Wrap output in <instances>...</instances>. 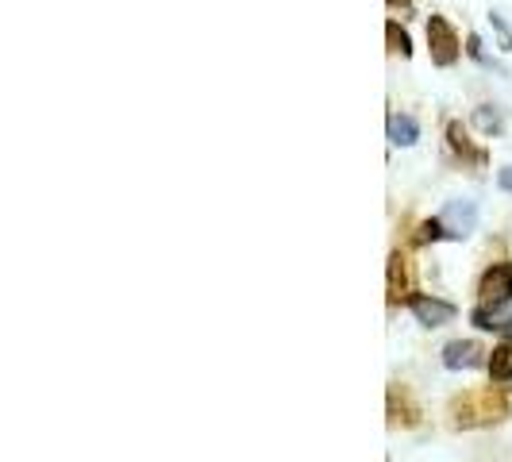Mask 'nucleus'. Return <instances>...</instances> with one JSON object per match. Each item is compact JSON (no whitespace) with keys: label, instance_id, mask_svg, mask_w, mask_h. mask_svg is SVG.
<instances>
[{"label":"nucleus","instance_id":"f257e3e1","mask_svg":"<svg viewBox=\"0 0 512 462\" xmlns=\"http://www.w3.org/2000/svg\"><path fill=\"white\" fill-rule=\"evenodd\" d=\"M512 416V389L505 382L482 385V389H466L459 397H451L447 405V420L455 432H478V428H493Z\"/></svg>","mask_w":512,"mask_h":462},{"label":"nucleus","instance_id":"f03ea898","mask_svg":"<svg viewBox=\"0 0 512 462\" xmlns=\"http://www.w3.org/2000/svg\"><path fill=\"white\" fill-rule=\"evenodd\" d=\"M424 35H428V54H432V66H439V70H451V66H459L462 58V39L459 31H455V24L447 20V16H439V12H432L428 20H424Z\"/></svg>","mask_w":512,"mask_h":462},{"label":"nucleus","instance_id":"7ed1b4c3","mask_svg":"<svg viewBox=\"0 0 512 462\" xmlns=\"http://www.w3.org/2000/svg\"><path fill=\"white\" fill-rule=\"evenodd\" d=\"M385 297L389 305H409L416 297V278H412V262L405 251H393L389 255V266H385Z\"/></svg>","mask_w":512,"mask_h":462},{"label":"nucleus","instance_id":"20e7f679","mask_svg":"<svg viewBox=\"0 0 512 462\" xmlns=\"http://www.w3.org/2000/svg\"><path fill=\"white\" fill-rule=\"evenodd\" d=\"M385 416H389V428H420L424 420V409L416 405L409 385L393 382L389 393H385Z\"/></svg>","mask_w":512,"mask_h":462},{"label":"nucleus","instance_id":"39448f33","mask_svg":"<svg viewBox=\"0 0 512 462\" xmlns=\"http://www.w3.org/2000/svg\"><path fill=\"white\" fill-rule=\"evenodd\" d=\"M478 305H512V262H493L482 274Z\"/></svg>","mask_w":512,"mask_h":462},{"label":"nucleus","instance_id":"423d86ee","mask_svg":"<svg viewBox=\"0 0 512 462\" xmlns=\"http://www.w3.org/2000/svg\"><path fill=\"white\" fill-rule=\"evenodd\" d=\"M409 312L416 316L420 328H443V324H451V320L459 316V308L451 305V301L432 297V293H416L409 301Z\"/></svg>","mask_w":512,"mask_h":462},{"label":"nucleus","instance_id":"0eeeda50","mask_svg":"<svg viewBox=\"0 0 512 462\" xmlns=\"http://www.w3.org/2000/svg\"><path fill=\"white\" fill-rule=\"evenodd\" d=\"M443 139H447V151L462 158V166H486L489 162V151L486 147H478L474 139H470V131L462 120H447V128H443Z\"/></svg>","mask_w":512,"mask_h":462},{"label":"nucleus","instance_id":"6e6552de","mask_svg":"<svg viewBox=\"0 0 512 462\" xmlns=\"http://www.w3.org/2000/svg\"><path fill=\"white\" fill-rule=\"evenodd\" d=\"M439 220H443V231H447V239H466V235H474L478 231V205L474 201H447L443 212H439Z\"/></svg>","mask_w":512,"mask_h":462},{"label":"nucleus","instance_id":"1a4fd4ad","mask_svg":"<svg viewBox=\"0 0 512 462\" xmlns=\"http://www.w3.org/2000/svg\"><path fill=\"white\" fill-rule=\"evenodd\" d=\"M439 359H443L447 370H478V366L489 362V351L482 343H474V339H451Z\"/></svg>","mask_w":512,"mask_h":462},{"label":"nucleus","instance_id":"9d476101","mask_svg":"<svg viewBox=\"0 0 512 462\" xmlns=\"http://www.w3.org/2000/svg\"><path fill=\"white\" fill-rule=\"evenodd\" d=\"M470 324L478 332L512 335V305H478L470 312Z\"/></svg>","mask_w":512,"mask_h":462},{"label":"nucleus","instance_id":"9b49d317","mask_svg":"<svg viewBox=\"0 0 512 462\" xmlns=\"http://www.w3.org/2000/svg\"><path fill=\"white\" fill-rule=\"evenodd\" d=\"M385 128H389V143L393 147H416L420 143V124H416L412 112H389Z\"/></svg>","mask_w":512,"mask_h":462},{"label":"nucleus","instance_id":"f8f14e48","mask_svg":"<svg viewBox=\"0 0 512 462\" xmlns=\"http://www.w3.org/2000/svg\"><path fill=\"white\" fill-rule=\"evenodd\" d=\"M385 43H389V54H393V58H405V62H409L412 54H416L409 27L401 24L397 16H393V20H385Z\"/></svg>","mask_w":512,"mask_h":462},{"label":"nucleus","instance_id":"ddd939ff","mask_svg":"<svg viewBox=\"0 0 512 462\" xmlns=\"http://www.w3.org/2000/svg\"><path fill=\"white\" fill-rule=\"evenodd\" d=\"M470 124L482 131V135H501L505 131V108H497V104H478L474 108V116H470Z\"/></svg>","mask_w":512,"mask_h":462},{"label":"nucleus","instance_id":"4468645a","mask_svg":"<svg viewBox=\"0 0 512 462\" xmlns=\"http://www.w3.org/2000/svg\"><path fill=\"white\" fill-rule=\"evenodd\" d=\"M486 370H489V378H493V382H512V339L497 343V347L489 351Z\"/></svg>","mask_w":512,"mask_h":462},{"label":"nucleus","instance_id":"2eb2a0df","mask_svg":"<svg viewBox=\"0 0 512 462\" xmlns=\"http://www.w3.org/2000/svg\"><path fill=\"white\" fill-rule=\"evenodd\" d=\"M466 58H474L482 70H497V74H505V66L486 54V43H482V35H478V31H470V35H466Z\"/></svg>","mask_w":512,"mask_h":462},{"label":"nucleus","instance_id":"dca6fc26","mask_svg":"<svg viewBox=\"0 0 512 462\" xmlns=\"http://www.w3.org/2000/svg\"><path fill=\"white\" fill-rule=\"evenodd\" d=\"M447 239V231H443V220L432 216V220H424L420 228L412 231V247H428V243H443Z\"/></svg>","mask_w":512,"mask_h":462},{"label":"nucleus","instance_id":"f3484780","mask_svg":"<svg viewBox=\"0 0 512 462\" xmlns=\"http://www.w3.org/2000/svg\"><path fill=\"white\" fill-rule=\"evenodd\" d=\"M489 27H493V35H497V43H501V51L512 54V24L501 16V12H489Z\"/></svg>","mask_w":512,"mask_h":462},{"label":"nucleus","instance_id":"a211bd4d","mask_svg":"<svg viewBox=\"0 0 512 462\" xmlns=\"http://www.w3.org/2000/svg\"><path fill=\"white\" fill-rule=\"evenodd\" d=\"M497 189H501V193H512V166H501V170H497Z\"/></svg>","mask_w":512,"mask_h":462},{"label":"nucleus","instance_id":"6ab92c4d","mask_svg":"<svg viewBox=\"0 0 512 462\" xmlns=\"http://www.w3.org/2000/svg\"><path fill=\"white\" fill-rule=\"evenodd\" d=\"M393 12H405V16H412V0H385Z\"/></svg>","mask_w":512,"mask_h":462}]
</instances>
